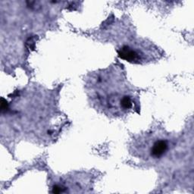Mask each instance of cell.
Returning a JSON list of instances; mask_svg holds the SVG:
<instances>
[{
	"instance_id": "cell-2",
	"label": "cell",
	"mask_w": 194,
	"mask_h": 194,
	"mask_svg": "<svg viewBox=\"0 0 194 194\" xmlns=\"http://www.w3.org/2000/svg\"><path fill=\"white\" fill-rule=\"evenodd\" d=\"M167 150V143L164 140H159L154 143L152 149V154L153 156L158 158L161 156Z\"/></svg>"
},
{
	"instance_id": "cell-5",
	"label": "cell",
	"mask_w": 194,
	"mask_h": 194,
	"mask_svg": "<svg viewBox=\"0 0 194 194\" xmlns=\"http://www.w3.org/2000/svg\"><path fill=\"white\" fill-rule=\"evenodd\" d=\"M63 191H64V188L60 186H58V185H56V186L53 187L52 193H62Z\"/></svg>"
},
{
	"instance_id": "cell-4",
	"label": "cell",
	"mask_w": 194,
	"mask_h": 194,
	"mask_svg": "<svg viewBox=\"0 0 194 194\" xmlns=\"http://www.w3.org/2000/svg\"><path fill=\"white\" fill-rule=\"evenodd\" d=\"M7 109H8V103L4 98H2L1 99V111L3 112Z\"/></svg>"
},
{
	"instance_id": "cell-3",
	"label": "cell",
	"mask_w": 194,
	"mask_h": 194,
	"mask_svg": "<svg viewBox=\"0 0 194 194\" xmlns=\"http://www.w3.org/2000/svg\"><path fill=\"white\" fill-rule=\"evenodd\" d=\"M121 104L122 107H123L124 109H130L132 106L131 99H130V98L129 96L123 97V99H121Z\"/></svg>"
},
{
	"instance_id": "cell-1",
	"label": "cell",
	"mask_w": 194,
	"mask_h": 194,
	"mask_svg": "<svg viewBox=\"0 0 194 194\" xmlns=\"http://www.w3.org/2000/svg\"><path fill=\"white\" fill-rule=\"evenodd\" d=\"M118 56L127 61H136L139 59V55L128 46H124L118 51Z\"/></svg>"
}]
</instances>
